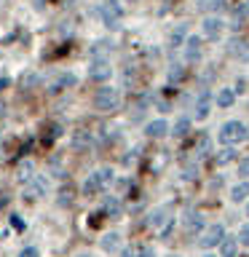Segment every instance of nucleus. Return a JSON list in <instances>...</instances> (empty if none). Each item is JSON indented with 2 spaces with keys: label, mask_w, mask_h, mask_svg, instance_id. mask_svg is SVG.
I'll use <instances>...</instances> for the list:
<instances>
[{
  "label": "nucleus",
  "mask_w": 249,
  "mask_h": 257,
  "mask_svg": "<svg viewBox=\"0 0 249 257\" xmlns=\"http://www.w3.org/2000/svg\"><path fill=\"white\" fill-rule=\"evenodd\" d=\"M59 196H62V198H59V204H62V206H70V190H62Z\"/></svg>",
  "instance_id": "obj_33"
},
{
  "label": "nucleus",
  "mask_w": 249,
  "mask_h": 257,
  "mask_svg": "<svg viewBox=\"0 0 249 257\" xmlns=\"http://www.w3.org/2000/svg\"><path fill=\"white\" fill-rule=\"evenodd\" d=\"M233 158H236V150H230L228 145H225V148L217 153V158H214V161H217V166H225V164H230Z\"/></svg>",
  "instance_id": "obj_24"
},
{
  "label": "nucleus",
  "mask_w": 249,
  "mask_h": 257,
  "mask_svg": "<svg viewBox=\"0 0 249 257\" xmlns=\"http://www.w3.org/2000/svg\"><path fill=\"white\" fill-rule=\"evenodd\" d=\"M32 172H35V166H32L30 161H22L19 169H16V180H19V182H30L32 180Z\"/></svg>",
  "instance_id": "obj_20"
},
{
  "label": "nucleus",
  "mask_w": 249,
  "mask_h": 257,
  "mask_svg": "<svg viewBox=\"0 0 249 257\" xmlns=\"http://www.w3.org/2000/svg\"><path fill=\"white\" fill-rule=\"evenodd\" d=\"M233 102H236V91H230V88H222V91L217 94V104H220V107H230Z\"/></svg>",
  "instance_id": "obj_23"
},
{
  "label": "nucleus",
  "mask_w": 249,
  "mask_h": 257,
  "mask_svg": "<svg viewBox=\"0 0 249 257\" xmlns=\"http://www.w3.org/2000/svg\"><path fill=\"white\" fill-rule=\"evenodd\" d=\"M88 75H91L94 80H107V78L112 75V70L107 67V62L102 59V62H94V64H91V70H88Z\"/></svg>",
  "instance_id": "obj_13"
},
{
  "label": "nucleus",
  "mask_w": 249,
  "mask_h": 257,
  "mask_svg": "<svg viewBox=\"0 0 249 257\" xmlns=\"http://www.w3.org/2000/svg\"><path fill=\"white\" fill-rule=\"evenodd\" d=\"M201 59V38H188L185 40V62L193 64V62H198Z\"/></svg>",
  "instance_id": "obj_7"
},
{
  "label": "nucleus",
  "mask_w": 249,
  "mask_h": 257,
  "mask_svg": "<svg viewBox=\"0 0 249 257\" xmlns=\"http://www.w3.org/2000/svg\"><path fill=\"white\" fill-rule=\"evenodd\" d=\"M196 174H198V169H196V166H193V164L182 169V177H185V180H196Z\"/></svg>",
  "instance_id": "obj_28"
},
{
  "label": "nucleus",
  "mask_w": 249,
  "mask_h": 257,
  "mask_svg": "<svg viewBox=\"0 0 249 257\" xmlns=\"http://www.w3.org/2000/svg\"><path fill=\"white\" fill-rule=\"evenodd\" d=\"M166 132H169V123H166L164 118H158V120H150V123L145 126V134H148V137H153V140H158V137H164Z\"/></svg>",
  "instance_id": "obj_12"
},
{
  "label": "nucleus",
  "mask_w": 249,
  "mask_h": 257,
  "mask_svg": "<svg viewBox=\"0 0 249 257\" xmlns=\"http://www.w3.org/2000/svg\"><path fill=\"white\" fill-rule=\"evenodd\" d=\"M129 3H137V0H129Z\"/></svg>",
  "instance_id": "obj_40"
},
{
  "label": "nucleus",
  "mask_w": 249,
  "mask_h": 257,
  "mask_svg": "<svg viewBox=\"0 0 249 257\" xmlns=\"http://www.w3.org/2000/svg\"><path fill=\"white\" fill-rule=\"evenodd\" d=\"M225 0H201V11H222Z\"/></svg>",
  "instance_id": "obj_26"
},
{
  "label": "nucleus",
  "mask_w": 249,
  "mask_h": 257,
  "mask_svg": "<svg viewBox=\"0 0 249 257\" xmlns=\"http://www.w3.org/2000/svg\"><path fill=\"white\" fill-rule=\"evenodd\" d=\"M182 230L188 233V236H196V233H201L204 230V217L201 214H188L182 220Z\"/></svg>",
  "instance_id": "obj_8"
},
{
  "label": "nucleus",
  "mask_w": 249,
  "mask_h": 257,
  "mask_svg": "<svg viewBox=\"0 0 249 257\" xmlns=\"http://www.w3.org/2000/svg\"><path fill=\"white\" fill-rule=\"evenodd\" d=\"M78 257H88V254H78Z\"/></svg>",
  "instance_id": "obj_39"
},
{
  "label": "nucleus",
  "mask_w": 249,
  "mask_h": 257,
  "mask_svg": "<svg viewBox=\"0 0 249 257\" xmlns=\"http://www.w3.org/2000/svg\"><path fill=\"white\" fill-rule=\"evenodd\" d=\"M19 257H38V249H35V246H27Z\"/></svg>",
  "instance_id": "obj_35"
},
{
  "label": "nucleus",
  "mask_w": 249,
  "mask_h": 257,
  "mask_svg": "<svg viewBox=\"0 0 249 257\" xmlns=\"http://www.w3.org/2000/svg\"><path fill=\"white\" fill-rule=\"evenodd\" d=\"M102 209H104V214H107V217H120V204H118L115 196H107V198H104Z\"/></svg>",
  "instance_id": "obj_21"
},
{
  "label": "nucleus",
  "mask_w": 249,
  "mask_h": 257,
  "mask_svg": "<svg viewBox=\"0 0 249 257\" xmlns=\"http://www.w3.org/2000/svg\"><path fill=\"white\" fill-rule=\"evenodd\" d=\"M75 83H78V80H75V75H70V72H67V75H59V78H54L51 83H48V91H51V94H56V91H64V88H70V86H75Z\"/></svg>",
  "instance_id": "obj_10"
},
{
  "label": "nucleus",
  "mask_w": 249,
  "mask_h": 257,
  "mask_svg": "<svg viewBox=\"0 0 249 257\" xmlns=\"http://www.w3.org/2000/svg\"><path fill=\"white\" fill-rule=\"evenodd\" d=\"M43 196H46V182L43 180H30L27 188H24V198L35 201V198H43Z\"/></svg>",
  "instance_id": "obj_9"
},
{
  "label": "nucleus",
  "mask_w": 249,
  "mask_h": 257,
  "mask_svg": "<svg viewBox=\"0 0 249 257\" xmlns=\"http://www.w3.org/2000/svg\"><path fill=\"white\" fill-rule=\"evenodd\" d=\"M206 257H214V254H206Z\"/></svg>",
  "instance_id": "obj_41"
},
{
  "label": "nucleus",
  "mask_w": 249,
  "mask_h": 257,
  "mask_svg": "<svg viewBox=\"0 0 249 257\" xmlns=\"http://www.w3.org/2000/svg\"><path fill=\"white\" fill-rule=\"evenodd\" d=\"M222 238H225V228H222V225H209V228L204 230V236L198 238V246H204V249L220 246Z\"/></svg>",
  "instance_id": "obj_5"
},
{
  "label": "nucleus",
  "mask_w": 249,
  "mask_h": 257,
  "mask_svg": "<svg viewBox=\"0 0 249 257\" xmlns=\"http://www.w3.org/2000/svg\"><path fill=\"white\" fill-rule=\"evenodd\" d=\"M118 102H120V96H118V91L115 88H99L96 91V96H94V107L99 110V112H112V110H118Z\"/></svg>",
  "instance_id": "obj_4"
},
{
  "label": "nucleus",
  "mask_w": 249,
  "mask_h": 257,
  "mask_svg": "<svg viewBox=\"0 0 249 257\" xmlns=\"http://www.w3.org/2000/svg\"><path fill=\"white\" fill-rule=\"evenodd\" d=\"M182 75H185V67H182V64H172V67H169V80H172V83L182 80Z\"/></svg>",
  "instance_id": "obj_27"
},
{
  "label": "nucleus",
  "mask_w": 249,
  "mask_h": 257,
  "mask_svg": "<svg viewBox=\"0 0 249 257\" xmlns=\"http://www.w3.org/2000/svg\"><path fill=\"white\" fill-rule=\"evenodd\" d=\"M172 228H174V220H169L164 228H161V238H169V233H172Z\"/></svg>",
  "instance_id": "obj_31"
},
{
  "label": "nucleus",
  "mask_w": 249,
  "mask_h": 257,
  "mask_svg": "<svg viewBox=\"0 0 249 257\" xmlns=\"http://www.w3.org/2000/svg\"><path fill=\"white\" fill-rule=\"evenodd\" d=\"M228 54L230 56H246L249 54V46L241 38H233V40H228Z\"/></svg>",
  "instance_id": "obj_15"
},
{
  "label": "nucleus",
  "mask_w": 249,
  "mask_h": 257,
  "mask_svg": "<svg viewBox=\"0 0 249 257\" xmlns=\"http://www.w3.org/2000/svg\"><path fill=\"white\" fill-rule=\"evenodd\" d=\"M249 137V128L241 123V120H228L220 128V142L222 145H233V142H244Z\"/></svg>",
  "instance_id": "obj_2"
},
{
  "label": "nucleus",
  "mask_w": 249,
  "mask_h": 257,
  "mask_svg": "<svg viewBox=\"0 0 249 257\" xmlns=\"http://www.w3.org/2000/svg\"><path fill=\"white\" fill-rule=\"evenodd\" d=\"M137 257H156V252H153V246H142L140 252H137Z\"/></svg>",
  "instance_id": "obj_32"
},
{
  "label": "nucleus",
  "mask_w": 249,
  "mask_h": 257,
  "mask_svg": "<svg viewBox=\"0 0 249 257\" xmlns=\"http://www.w3.org/2000/svg\"><path fill=\"white\" fill-rule=\"evenodd\" d=\"M185 40H188V24H177L172 30V35H169V46L180 48V46H185Z\"/></svg>",
  "instance_id": "obj_11"
},
{
  "label": "nucleus",
  "mask_w": 249,
  "mask_h": 257,
  "mask_svg": "<svg viewBox=\"0 0 249 257\" xmlns=\"http://www.w3.org/2000/svg\"><path fill=\"white\" fill-rule=\"evenodd\" d=\"M246 217H249V204H246Z\"/></svg>",
  "instance_id": "obj_38"
},
{
  "label": "nucleus",
  "mask_w": 249,
  "mask_h": 257,
  "mask_svg": "<svg viewBox=\"0 0 249 257\" xmlns=\"http://www.w3.org/2000/svg\"><path fill=\"white\" fill-rule=\"evenodd\" d=\"M99 246H102V252H115V249L120 246V236L118 233H107V236L99 241Z\"/></svg>",
  "instance_id": "obj_19"
},
{
  "label": "nucleus",
  "mask_w": 249,
  "mask_h": 257,
  "mask_svg": "<svg viewBox=\"0 0 249 257\" xmlns=\"http://www.w3.org/2000/svg\"><path fill=\"white\" fill-rule=\"evenodd\" d=\"M96 14H99V19L107 24L110 30H118L120 27V14H123V11H120L118 0H104V3L96 8Z\"/></svg>",
  "instance_id": "obj_3"
},
{
  "label": "nucleus",
  "mask_w": 249,
  "mask_h": 257,
  "mask_svg": "<svg viewBox=\"0 0 249 257\" xmlns=\"http://www.w3.org/2000/svg\"><path fill=\"white\" fill-rule=\"evenodd\" d=\"M220 254L222 257H236L238 254V238H222V244H220Z\"/></svg>",
  "instance_id": "obj_16"
},
{
  "label": "nucleus",
  "mask_w": 249,
  "mask_h": 257,
  "mask_svg": "<svg viewBox=\"0 0 249 257\" xmlns=\"http://www.w3.org/2000/svg\"><path fill=\"white\" fill-rule=\"evenodd\" d=\"M169 220H172V217H169V209H156V212L150 214V220H148V222L153 225V228H164Z\"/></svg>",
  "instance_id": "obj_18"
},
{
  "label": "nucleus",
  "mask_w": 249,
  "mask_h": 257,
  "mask_svg": "<svg viewBox=\"0 0 249 257\" xmlns=\"http://www.w3.org/2000/svg\"><path fill=\"white\" fill-rule=\"evenodd\" d=\"M249 198V182H238L236 188L230 190V201L233 204H241V201Z\"/></svg>",
  "instance_id": "obj_17"
},
{
  "label": "nucleus",
  "mask_w": 249,
  "mask_h": 257,
  "mask_svg": "<svg viewBox=\"0 0 249 257\" xmlns=\"http://www.w3.org/2000/svg\"><path fill=\"white\" fill-rule=\"evenodd\" d=\"M238 241H241V244H249V222H246V225H241V230H238Z\"/></svg>",
  "instance_id": "obj_29"
},
{
  "label": "nucleus",
  "mask_w": 249,
  "mask_h": 257,
  "mask_svg": "<svg viewBox=\"0 0 249 257\" xmlns=\"http://www.w3.org/2000/svg\"><path fill=\"white\" fill-rule=\"evenodd\" d=\"M11 225H14L16 230H22V228H24V222L19 220V214H14V217H11Z\"/></svg>",
  "instance_id": "obj_36"
},
{
  "label": "nucleus",
  "mask_w": 249,
  "mask_h": 257,
  "mask_svg": "<svg viewBox=\"0 0 249 257\" xmlns=\"http://www.w3.org/2000/svg\"><path fill=\"white\" fill-rule=\"evenodd\" d=\"M188 128H190V120L188 118H177L174 126H172V134L174 137H185V134H188Z\"/></svg>",
  "instance_id": "obj_25"
},
{
  "label": "nucleus",
  "mask_w": 249,
  "mask_h": 257,
  "mask_svg": "<svg viewBox=\"0 0 249 257\" xmlns=\"http://www.w3.org/2000/svg\"><path fill=\"white\" fill-rule=\"evenodd\" d=\"M120 257H134V249H132V246H126V249H120Z\"/></svg>",
  "instance_id": "obj_37"
},
{
  "label": "nucleus",
  "mask_w": 249,
  "mask_h": 257,
  "mask_svg": "<svg viewBox=\"0 0 249 257\" xmlns=\"http://www.w3.org/2000/svg\"><path fill=\"white\" fill-rule=\"evenodd\" d=\"M110 182H112V169H110V166H99V169H94L91 177L86 180V185H83V193H86V196H94L96 190L107 188Z\"/></svg>",
  "instance_id": "obj_1"
},
{
  "label": "nucleus",
  "mask_w": 249,
  "mask_h": 257,
  "mask_svg": "<svg viewBox=\"0 0 249 257\" xmlns=\"http://www.w3.org/2000/svg\"><path fill=\"white\" fill-rule=\"evenodd\" d=\"M209 153V137H201V142H198V156H206Z\"/></svg>",
  "instance_id": "obj_30"
},
{
  "label": "nucleus",
  "mask_w": 249,
  "mask_h": 257,
  "mask_svg": "<svg viewBox=\"0 0 249 257\" xmlns=\"http://www.w3.org/2000/svg\"><path fill=\"white\" fill-rule=\"evenodd\" d=\"M238 174H241V177H249V161H241V166H238Z\"/></svg>",
  "instance_id": "obj_34"
},
{
  "label": "nucleus",
  "mask_w": 249,
  "mask_h": 257,
  "mask_svg": "<svg viewBox=\"0 0 249 257\" xmlns=\"http://www.w3.org/2000/svg\"><path fill=\"white\" fill-rule=\"evenodd\" d=\"M233 19H236V24L233 27H238L244 19H249V0H241V3L236 6V11H233Z\"/></svg>",
  "instance_id": "obj_22"
},
{
  "label": "nucleus",
  "mask_w": 249,
  "mask_h": 257,
  "mask_svg": "<svg viewBox=\"0 0 249 257\" xmlns=\"http://www.w3.org/2000/svg\"><path fill=\"white\" fill-rule=\"evenodd\" d=\"M209 104H212V99H209V91H204L198 96V102H196V112H193V118L196 120H204L209 115Z\"/></svg>",
  "instance_id": "obj_14"
},
{
  "label": "nucleus",
  "mask_w": 249,
  "mask_h": 257,
  "mask_svg": "<svg viewBox=\"0 0 249 257\" xmlns=\"http://www.w3.org/2000/svg\"><path fill=\"white\" fill-rule=\"evenodd\" d=\"M222 30H225V22L217 19V16H206L204 24H201V32H204L206 40H220L222 38Z\"/></svg>",
  "instance_id": "obj_6"
}]
</instances>
